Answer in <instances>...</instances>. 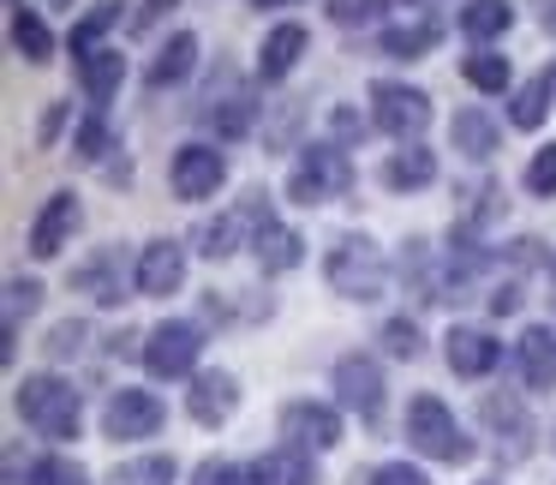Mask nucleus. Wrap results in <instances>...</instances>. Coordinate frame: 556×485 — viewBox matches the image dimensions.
<instances>
[{
	"label": "nucleus",
	"instance_id": "f257e3e1",
	"mask_svg": "<svg viewBox=\"0 0 556 485\" xmlns=\"http://www.w3.org/2000/svg\"><path fill=\"white\" fill-rule=\"evenodd\" d=\"M13 401H18V420L37 437H49V444H73V437L85 432V396H78V384H66L61 372L18 377Z\"/></svg>",
	"mask_w": 556,
	"mask_h": 485
},
{
	"label": "nucleus",
	"instance_id": "f03ea898",
	"mask_svg": "<svg viewBox=\"0 0 556 485\" xmlns=\"http://www.w3.org/2000/svg\"><path fill=\"white\" fill-rule=\"evenodd\" d=\"M324 276H329V288H336L341 300L371 306V300L389 294V258H383V246H377L371 234H341V240L329 246V258H324Z\"/></svg>",
	"mask_w": 556,
	"mask_h": 485
},
{
	"label": "nucleus",
	"instance_id": "7ed1b4c3",
	"mask_svg": "<svg viewBox=\"0 0 556 485\" xmlns=\"http://www.w3.org/2000/svg\"><path fill=\"white\" fill-rule=\"evenodd\" d=\"M353 192V162H348V150L341 145H305L300 150V162H293V174H288V198L293 204H329V198H348Z\"/></svg>",
	"mask_w": 556,
	"mask_h": 485
},
{
	"label": "nucleus",
	"instance_id": "20e7f679",
	"mask_svg": "<svg viewBox=\"0 0 556 485\" xmlns=\"http://www.w3.org/2000/svg\"><path fill=\"white\" fill-rule=\"evenodd\" d=\"M407 444L419 449L425 461H467L472 437L460 432V420L448 413L443 396H413L407 401Z\"/></svg>",
	"mask_w": 556,
	"mask_h": 485
},
{
	"label": "nucleus",
	"instance_id": "39448f33",
	"mask_svg": "<svg viewBox=\"0 0 556 485\" xmlns=\"http://www.w3.org/2000/svg\"><path fill=\"white\" fill-rule=\"evenodd\" d=\"M198 121H204L210 133L222 138V145H240V138L257 126V97H252V85H245L233 66H222V73L210 78L204 102H198Z\"/></svg>",
	"mask_w": 556,
	"mask_h": 485
},
{
	"label": "nucleus",
	"instance_id": "423d86ee",
	"mask_svg": "<svg viewBox=\"0 0 556 485\" xmlns=\"http://www.w3.org/2000/svg\"><path fill=\"white\" fill-rule=\"evenodd\" d=\"M198 353H204V329L192 318H162L144 336V365L150 377L174 384V377H198Z\"/></svg>",
	"mask_w": 556,
	"mask_h": 485
},
{
	"label": "nucleus",
	"instance_id": "0eeeda50",
	"mask_svg": "<svg viewBox=\"0 0 556 485\" xmlns=\"http://www.w3.org/2000/svg\"><path fill=\"white\" fill-rule=\"evenodd\" d=\"M371 126L389 133L395 145H419L425 126H431V97H425L419 85H395V78H383V85H371Z\"/></svg>",
	"mask_w": 556,
	"mask_h": 485
},
{
	"label": "nucleus",
	"instance_id": "6e6552de",
	"mask_svg": "<svg viewBox=\"0 0 556 485\" xmlns=\"http://www.w3.org/2000/svg\"><path fill=\"white\" fill-rule=\"evenodd\" d=\"M222 181H228V157H222V145H204V138H192V145L174 150V162H168L174 198H186V204H204V198L222 192Z\"/></svg>",
	"mask_w": 556,
	"mask_h": 485
},
{
	"label": "nucleus",
	"instance_id": "1a4fd4ad",
	"mask_svg": "<svg viewBox=\"0 0 556 485\" xmlns=\"http://www.w3.org/2000/svg\"><path fill=\"white\" fill-rule=\"evenodd\" d=\"M329 384H336V401L348 413H359V420H383L389 384H383V365H377L371 353H341L336 372H329Z\"/></svg>",
	"mask_w": 556,
	"mask_h": 485
},
{
	"label": "nucleus",
	"instance_id": "9d476101",
	"mask_svg": "<svg viewBox=\"0 0 556 485\" xmlns=\"http://www.w3.org/2000/svg\"><path fill=\"white\" fill-rule=\"evenodd\" d=\"M162 420H168L162 396H156V389H138V384L114 389L109 408H102V432H109L114 444H138V437H156V432H162Z\"/></svg>",
	"mask_w": 556,
	"mask_h": 485
},
{
	"label": "nucleus",
	"instance_id": "9b49d317",
	"mask_svg": "<svg viewBox=\"0 0 556 485\" xmlns=\"http://www.w3.org/2000/svg\"><path fill=\"white\" fill-rule=\"evenodd\" d=\"M281 437L324 456V449L341 444V408H336V401H317V396L288 401V408H281Z\"/></svg>",
	"mask_w": 556,
	"mask_h": 485
},
{
	"label": "nucleus",
	"instance_id": "f8f14e48",
	"mask_svg": "<svg viewBox=\"0 0 556 485\" xmlns=\"http://www.w3.org/2000/svg\"><path fill=\"white\" fill-rule=\"evenodd\" d=\"M78 222H85V204H78V192H49V198H42V210L30 216L25 252H30V258H61L66 240L78 234Z\"/></svg>",
	"mask_w": 556,
	"mask_h": 485
},
{
	"label": "nucleus",
	"instance_id": "ddd939ff",
	"mask_svg": "<svg viewBox=\"0 0 556 485\" xmlns=\"http://www.w3.org/2000/svg\"><path fill=\"white\" fill-rule=\"evenodd\" d=\"M186 240H150L144 252H138L132 264V288L144 294V300H168V294H180L186 282Z\"/></svg>",
	"mask_w": 556,
	"mask_h": 485
},
{
	"label": "nucleus",
	"instance_id": "4468645a",
	"mask_svg": "<svg viewBox=\"0 0 556 485\" xmlns=\"http://www.w3.org/2000/svg\"><path fill=\"white\" fill-rule=\"evenodd\" d=\"M73 288L90 306H126V246H97L85 264L73 270Z\"/></svg>",
	"mask_w": 556,
	"mask_h": 485
},
{
	"label": "nucleus",
	"instance_id": "2eb2a0df",
	"mask_svg": "<svg viewBox=\"0 0 556 485\" xmlns=\"http://www.w3.org/2000/svg\"><path fill=\"white\" fill-rule=\"evenodd\" d=\"M443 360L455 377H491L496 365H503V341L491 336V329H472V324H455L443 336Z\"/></svg>",
	"mask_w": 556,
	"mask_h": 485
},
{
	"label": "nucleus",
	"instance_id": "dca6fc26",
	"mask_svg": "<svg viewBox=\"0 0 556 485\" xmlns=\"http://www.w3.org/2000/svg\"><path fill=\"white\" fill-rule=\"evenodd\" d=\"M515 377L532 389V396L556 389V329H544V324L520 329L515 336Z\"/></svg>",
	"mask_w": 556,
	"mask_h": 485
},
{
	"label": "nucleus",
	"instance_id": "f3484780",
	"mask_svg": "<svg viewBox=\"0 0 556 485\" xmlns=\"http://www.w3.org/2000/svg\"><path fill=\"white\" fill-rule=\"evenodd\" d=\"M305 42H312V30H305L300 18H281V25H269L264 42H257V78H264V85H281V78L300 66Z\"/></svg>",
	"mask_w": 556,
	"mask_h": 485
},
{
	"label": "nucleus",
	"instance_id": "a211bd4d",
	"mask_svg": "<svg viewBox=\"0 0 556 485\" xmlns=\"http://www.w3.org/2000/svg\"><path fill=\"white\" fill-rule=\"evenodd\" d=\"M233 408H240V377L233 372H198L192 389H186V413L198 425H228Z\"/></svg>",
	"mask_w": 556,
	"mask_h": 485
},
{
	"label": "nucleus",
	"instance_id": "6ab92c4d",
	"mask_svg": "<svg viewBox=\"0 0 556 485\" xmlns=\"http://www.w3.org/2000/svg\"><path fill=\"white\" fill-rule=\"evenodd\" d=\"M245 485H317V461L300 444H276L245 468Z\"/></svg>",
	"mask_w": 556,
	"mask_h": 485
},
{
	"label": "nucleus",
	"instance_id": "aec40b11",
	"mask_svg": "<svg viewBox=\"0 0 556 485\" xmlns=\"http://www.w3.org/2000/svg\"><path fill=\"white\" fill-rule=\"evenodd\" d=\"M484 425L496 432V444H503V456L508 461H520L532 449V413H527V401L520 396H484Z\"/></svg>",
	"mask_w": 556,
	"mask_h": 485
},
{
	"label": "nucleus",
	"instance_id": "412c9836",
	"mask_svg": "<svg viewBox=\"0 0 556 485\" xmlns=\"http://www.w3.org/2000/svg\"><path fill=\"white\" fill-rule=\"evenodd\" d=\"M437 42H443V25L425 18V13L407 18V25H383V30H377V54H383V61H425Z\"/></svg>",
	"mask_w": 556,
	"mask_h": 485
},
{
	"label": "nucleus",
	"instance_id": "4be33fe9",
	"mask_svg": "<svg viewBox=\"0 0 556 485\" xmlns=\"http://www.w3.org/2000/svg\"><path fill=\"white\" fill-rule=\"evenodd\" d=\"M78 85H85L90 109H102V114H109L114 90L126 85V54H121V49H109V42H102L97 54H85V61H78Z\"/></svg>",
	"mask_w": 556,
	"mask_h": 485
},
{
	"label": "nucleus",
	"instance_id": "5701e85b",
	"mask_svg": "<svg viewBox=\"0 0 556 485\" xmlns=\"http://www.w3.org/2000/svg\"><path fill=\"white\" fill-rule=\"evenodd\" d=\"M192 66H198V37L192 30H174V37L156 49V61L144 66V85L150 90H174V85L192 78Z\"/></svg>",
	"mask_w": 556,
	"mask_h": 485
},
{
	"label": "nucleus",
	"instance_id": "b1692460",
	"mask_svg": "<svg viewBox=\"0 0 556 485\" xmlns=\"http://www.w3.org/2000/svg\"><path fill=\"white\" fill-rule=\"evenodd\" d=\"M431 181H437V150H425V145L389 150V162H383V186H389V192H425Z\"/></svg>",
	"mask_w": 556,
	"mask_h": 485
},
{
	"label": "nucleus",
	"instance_id": "393cba45",
	"mask_svg": "<svg viewBox=\"0 0 556 485\" xmlns=\"http://www.w3.org/2000/svg\"><path fill=\"white\" fill-rule=\"evenodd\" d=\"M448 138H455L460 157L484 162V157H496V145H503V126H496L484 109H455V121H448Z\"/></svg>",
	"mask_w": 556,
	"mask_h": 485
},
{
	"label": "nucleus",
	"instance_id": "a878e982",
	"mask_svg": "<svg viewBox=\"0 0 556 485\" xmlns=\"http://www.w3.org/2000/svg\"><path fill=\"white\" fill-rule=\"evenodd\" d=\"M37 306H42V282L37 276H13V282H7V324H0V336H7V341H0V360H13V353H18L25 318L37 312Z\"/></svg>",
	"mask_w": 556,
	"mask_h": 485
},
{
	"label": "nucleus",
	"instance_id": "bb28decb",
	"mask_svg": "<svg viewBox=\"0 0 556 485\" xmlns=\"http://www.w3.org/2000/svg\"><path fill=\"white\" fill-rule=\"evenodd\" d=\"M508 25H515V7H508V0H467V7H460V37L479 42V49H491L496 37H508Z\"/></svg>",
	"mask_w": 556,
	"mask_h": 485
},
{
	"label": "nucleus",
	"instance_id": "cd10ccee",
	"mask_svg": "<svg viewBox=\"0 0 556 485\" xmlns=\"http://www.w3.org/2000/svg\"><path fill=\"white\" fill-rule=\"evenodd\" d=\"M7 468H13V473H7L13 485H90V473L78 468L73 456H30V461L13 456Z\"/></svg>",
	"mask_w": 556,
	"mask_h": 485
},
{
	"label": "nucleus",
	"instance_id": "c85d7f7f",
	"mask_svg": "<svg viewBox=\"0 0 556 485\" xmlns=\"http://www.w3.org/2000/svg\"><path fill=\"white\" fill-rule=\"evenodd\" d=\"M460 78H467L479 97H508L515 66H508V54H496V49H472V54H460Z\"/></svg>",
	"mask_w": 556,
	"mask_h": 485
},
{
	"label": "nucleus",
	"instance_id": "c756f323",
	"mask_svg": "<svg viewBox=\"0 0 556 485\" xmlns=\"http://www.w3.org/2000/svg\"><path fill=\"white\" fill-rule=\"evenodd\" d=\"M252 246H257V264H264L269 276H281V270H293L305 258V240L293 228H281V222H264V228L252 234Z\"/></svg>",
	"mask_w": 556,
	"mask_h": 485
},
{
	"label": "nucleus",
	"instance_id": "7c9ffc66",
	"mask_svg": "<svg viewBox=\"0 0 556 485\" xmlns=\"http://www.w3.org/2000/svg\"><path fill=\"white\" fill-rule=\"evenodd\" d=\"M13 49H18V61H30V66L54 61V30H49V18L30 13V7H13Z\"/></svg>",
	"mask_w": 556,
	"mask_h": 485
},
{
	"label": "nucleus",
	"instance_id": "2f4dec72",
	"mask_svg": "<svg viewBox=\"0 0 556 485\" xmlns=\"http://www.w3.org/2000/svg\"><path fill=\"white\" fill-rule=\"evenodd\" d=\"M544 114H551V78H527V85L508 97V126H515V133H539Z\"/></svg>",
	"mask_w": 556,
	"mask_h": 485
},
{
	"label": "nucleus",
	"instance_id": "473e14b6",
	"mask_svg": "<svg viewBox=\"0 0 556 485\" xmlns=\"http://www.w3.org/2000/svg\"><path fill=\"white\" fill-rule=\"evenodd\" d=\"M121 13H126L121 0H97V7H90V13L78 18V25H73V54H78V61L102 49V37H109V30L121 25Z\"/></svg>",
	"mask_w": 556,
	"mask_h": 485
},
{
	"label": "nucleus",
	"instance_id": "72a5a7b5",
	"mask_svg": "<svg viewBox=\"0 0 556 485\" xmlns=\"http://www.w3.org/2000/svg\"><path fill=\"white\" fill-rule=\"evenodd\" d=\"M245 210H228V216H210L204 228H198V252L204 258H233L240 252V234H245Z\"/></svg>",
	"mask_w": 556,
	"mask_h": 485
},
{
	"label": "nucleus",
	"instance_id": "f704fd0d",
	"mask_svg": "<svg viewBox=\"0 0 556 485\" xmlns=\"http://www.w3.org/2000/svg\"><path fill=\"white\" fill-rule=\"evenodd\" d=\"M180 480V468H174V456H132L114 468L109 485H174Z\"/></svg>",
	"mask_w": 556,
	"mask_h": 485
},
{
	"label": "nucleus",
	"instance_id": "c9c22d12",
	"mask_svg": "<svg viewBox=\"0 0 556 485\" xmlns=\"http://www.w3.org/2000/svg\"><path fill=\"white\" fill-rule=\"evenodd\" d=\"M109 150H114L109 114H102V109H90L85 121L73 126V157H78V162H102V157H109Z\"/></svg>",
	"mask_w": 556,
	"mask_h": 485
},
{
	"label": "nucleus",
	"instance_id": "e433bc0d",
	"mask_svg": "<svg viewBox=\"0 0 556 485\" xmlns=\"http://www.w3.org/2000/svg\"><path fill=\"white\" fill-rule=\"evenodd\" d=\"M377 341H383V353H395V360H419V348H425V336H419L413 318H389Z\"/></svg>",
	"mask_w": 556,
	"mask_h": 485
},
{
	"label": "nucleus",
	"instance_id": "4c0bfd02",
	"mask_svg": "<svg viewBox=\"0 0 556 485\" xmlns=\"http://www.w3.org/2000/svg\"><path fill=\"white\" fill-rule=\"evenodd\" d=\"M520 186H527L532 198H556V145L532 150V162H527V174H520Z\"/></svg>",
	"mask_w": 556,
	"mask_h": 485
},
{
	"label": "nucleus",
	"instance_id": "58836bf2",
	"mask_svg": "<svg viewBox=\"0 0 556 485\" xmlns=\"http://www.w3.org/2000/svg\"><path fill=\"white\" fill-rule=\"evenodd\" d=\"M85 341H90V324H85V318H66V324L49 329V353H54V360H73V353H85Z\"/></svg>",
	"mask_w": 556,
	"mask_h": 485
},
{
	"label": "nucleus",
	"instance_id": "ea45409f",
	"mask_svg": "<svg viewBox=\"0 0 556 485\" xmlns=\"http://www.w3.org/2000/svg\"><path fill=\"white\" fill-rule=\"evenodd\" d=\"M192 485H245V468H233L228 456H204L192 473Z\"/></svg>",
	"mask_w": 556,
	"mask_h": 485
},
{
	"label": "nucleus",
	"instance_id": "a19ab883",
	"mask_svg": "<svg viewBox=\"0 0 556 485\" xmlns=\"http://www.w3.org/2000/svg\"><path fill=\"white\" fill-rule=\"evenodd\" d=\"M371 485H431V480H425V468H413V461H377Z\"/></svg>",
	"mask_w": 556,
	"mask_h": 485
},
{
	"label": "nucleus",
	"instance_id": "79ce46f5",
	"mask_svg": "<svg viewBox=\"0 0 556 485\" xmlns=\"http://www.w3.org/2000/svg\"><path fill=\"white\" fill-rule=\"evenodd\" d=\"M520 300H527V294H520V282H515V276H508V282H496V288H491V312H496V318L520 312Z\"/></svg>",
	"mask_w": 556,
	"mask_h": 485
},
{
	"label": "nucleus",
	"instance_id": "37998d69",
	"mask_svg": "<svg viewBox=\"0 0 556 485\" xmlns=\"http://www.w3.org/2000/svg\"><path fill=\"white\" fill-rule=\"evenodd\" d=\"M329 126H336L341 138H359V133H365V121H359L353 109H336V114H329Z\"/></svg>",
	"mask_w": 556,
	"mask_h": 485
},
{
	"label": "nucleus",
	"instance_id": "c03bdc74",
	"mask_svg": "<svg viewBox=\"0 0 556 485\" xmlns=\"http://www.w3.org/2000/svg\"><path fill=\"white\" fill-rule=\"evenodd\" d=\"M389 7H419V0H359L353 18H377V13H389Z\"/></svg>",
	"mask_w": 556,
	"mask_h": 485
},
{
	"label": "nucleus",
	"instance_id": "a18cd8bd",
	"mask_svg": "<svg viewBox=\"0 0 556 485\" xmlns=\"http://www.w3.org/2000/svg\"><path fill=\"white\" fill-rule=\"evenodd\" d=\"M168 7H174V0H144V7H138V30H144V25H156V18L168 13Z\"/></svg>",
	"mask_w": 556,
	"mask_h": 485
},
{
	"label": "nucleus",
	"instance_id": "49530a36",
	"mask_svg": "<svg viewBox=\"0 0 556 485\" xmlns=\"http://www.w3.org/2000/svg\"><path fill=\"white\" fill-rule=\"evenodd\" d=\"M252 7H264V13H269V7H293V0H252Z\"/></svg>",
	"mask_w": 556,
	"mask_h": 485
},
{
	"label": "nucleus",
	"instance_id": "de8ad7c7",
	"mask_svg": "<svg viewBox=\"0 0 556 485\" xmlns=\"http://www.w3.org/2000/svg\"><path fill=\"white\" fill-rule=\"evenodd\" d=\"M544 78H551V97H556V66H551V73H544Z\"/></svg>",
	"mask_w": 556,
	"mask_h": 485
},
{
	"label": "nucleus",
	"instance_id": "09e8293b",
	"mask_svg": "<svg viewBox=\"0 0 556 485\" xmlns=\"http://www.w3.org/2000/svg\"><path fill=\"white\" fill-rule=\"evenodd\" d=\"M49 7H73V0H49Z\"/></svg>",
	"mask_w": 556,
	"mask_h": 485
},
{
	"label": "nucleus",
	"instance_id": "8fccbe9b",
	"mask_svg": "<svg viewBox=\"0 0 556 485\" xmlns=\"http://www.w3.org/2000/svg\"><path fill=\"white\" fill-rule=\"evenodd\" d=\"M551 282H556V264H551Z\"/></svg>",
	"mask_w": 556,
	"mask_h": 485
}]
</instances>
